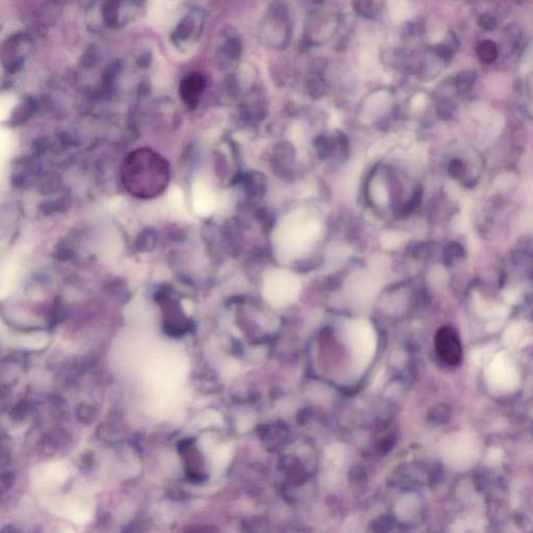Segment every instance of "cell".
I'll return each mask as SVG.
<instances>
[{"label":"cell","instance_id":"cell-7","mask_svg":"<svg viewBox=\"0 0 533 533\" xmlns=\"http://www.w3.org/2000/svg\"><path fill=\"white\" fill-rule=\"evenodd\" d=\"M450 175L454 179H459L463 175V171H465V166L463 162L461 160H454L449 164L448 167Z\"/></svg>","mask_w":533,"mask_h":533},{"label":"cell","instance_id":"cell-1","mask_svg":"<svg viewBox=\"0 0 533 533\" xmlns=\"http://www.w3.org/2000/svg\"><path fill=\"white\" fill-rule=\"evenodd\" d=\"M121 176L129 194L141 199L155 198L168 187L170 166L153 149H136L123 162Z\"/></svg>","mask_w":533,"mask_h":533},{"label":"cell","instance_id":"cell-13","mask_svg":"<svg viewBox=\"0 0 533 533\" xmlns=\"http://www.w3.org/2000/svg\"><path fill=\"white\" fill-rule=\"evenodd\" d=\"M452 108L451 105H450L449 103H442V105H439V114H441L442 117H444L445 118V115H447L448 117L451 116L452 115Z\"/></svg>","mask_w":533,"mask_h":533},{"label":"cell","instance_id":"cell-12","mask_svg":"<svg viewBox=\"0 0 533 533\" xmlns=\"http://www.w3.org/2000/svg\"><path fill=\"white\" fill-rule=\"evenodd\" d=\"M413 253V257H417V259H426L429 255L428 246H426L425 244L421 245V246H416Z\"/></svg>","mask_w":533,"mask_h":533},{"label":"cell","instance_id":"cell-5","mask_svg":"<svg viewBox=\"0 0 533 533\" xmlns=\"http://www.w3.org/2000/svg\"><path fill=\"white\" fill-rule=\"evenodd\" d=\"M354 8L359 14L371 17L374 14V0H354Z\"/></svg>","mask_w":533,"mask_h":533},{"label":"cell","instance_id":"cell-6","mask_svg":"<svg viewBox=\"0 0 533 533\" xmlns=\"http://www.w3.org/2000/svg\"><path fill=\"white\" fill-rule=\"evenodd\" d=\"M465 251H463V247L456 243H451L448 244L445 249V261L450 263L452 259H457V257H463Z\"/></svg>","mask_w":533,"mask_h":533},{"label":"cell","instance_id":"cell-11","mask_svg":"<svg viewBox=\"0 0 533 533\" xmlns=\"http://www.w3.org/2000/svg\"><path fill=\"white\" fill-rule=\"evenodd\" d=\"M27 406L25 404L17 405L12 411L13 419L17 420V421L25 419V416H27Z\"/></svg>","mask_w":533,"mask_h":533},{"label":"cell","instance_id":"cell-8","mask_svg":"<svg viewBox=\"0 0 533 533\" xmlns=\"http://www.w3.org/2000/svg\"><path fill=\"white\" fill-rule=\"evenodd\" d=\"M474 79H475L474 73L465 72L457 77V84L461 88H467L468 86H471L473 84Z\"/></svg>","mask_w":533,"mask_h":533},{"label":"cell","instance_id":"cell-3","mask_svg":"<svg viewBox=\"0 0 533 533\" xmlns=\"http://www.w3.org/2000/svg\"><path fill=\"white\" fill-rule=\"evenodd\" d=\"M205 86V82L200 77H188L181 84V96L190 107H195L198 103L199 95Z\"/></svg>","mask_w":533,"mask_h":533},{"label":"cell","instance_id":"cell-14","mask_svg":"<svg viewBox=\"0 0 533 533\" xmlns=\"http://www.w3.org/2000/svg\"><path fill=\"white\" fill-rule=\"evenodd\" d=\"M1 497H2V489H1V487H0V500H1Z\"/></svg>","mask_w":533,"mask_h":533},{"label":"cell","instance_id":"cell-10","mask_svg":"<svg viewBox=\"0 0 533 533\" xmlns=\"http://www.w3.org/2000/svg\"><path fill=\"white\" fill-rule=\"evenodd\" d=\"M15 476L14 474L11 472H6V473L2 474L0 476V484L4 489H10L13 484H14Z\"/></svg>","mask_w":533,"mask_h":533},{"label":"cell","instance_id":"cell-9","mask_svg":"<svg viewBox=\"0 0 533 533\" xmlns=\"http://www.w3.org/2000/svg\"><path fill=\"white\" fill-rule=\"evenodd\" d=\"M480 25L484 30H492L497 25V21L491 15H482L480 19Z\"/></svg>","mask_w":533,"mask_h":533},{"label":"cell","instance_id":"cell-4","mask_svg":"<svg viewBox=\"0 0 533 533\" xmlns=\"http://www.w3.org/2000/svg\"><path fill=\"white\" fill-rule=\"evenodd\" d=\"M478 56L485 64H492L498 58L497 45L493 41H483L477 47Z\"/></svg>","mask_w":533,"mask_h":533},{"label":"cell","instance_id":"cell-2","mask_svg":"<svg viewBox=\"0 0 533 533\" xmlns=\"http://www.w3.org/2000/svg\"><path fill=\"white\" fill-rule=\"evenodd\" d=\"M437 357L448 366H458L463 359V347L458 335L449 326L442 327L435 338Z\"/></svg>","mask_w":533,"mask_h":533}]
</instances>
